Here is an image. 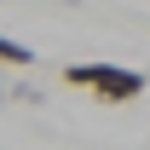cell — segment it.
Wrapping results in <instances>:
<instances>
[{"instance_id":"7a4b0ae2","label":"cell","mask_w":150,"mask_h":150,"mask_svg":"<svg viewBox=\"0 0 150 150\" xmlns=\"http://www.w3.org/2000/svg\"><path fill=\"white\" fill-rule=\"evenodd\" d=\"M0 64H12V69H35V46H23V40L0 35Z\"/></svg>"},{"instance_id":"6da1fadb","label":"cell","mask_w":150,"mask_h":150,"mask_svg":"<svg viewBox=\"0 0 150 150\" xmlns=\"http://www.w3.org/2000/svg\"><path fill=\"white\" fill-rule=\"evenodd\" d=\"M64 81L93 93V98H104V104H133L144 93V75L121 69V64H64Z\"/></svg>"},{"instance_id":"3957f363","label":"cell","mask_w":150,"mask_h":150,"mask_svg":"<svg viewBox=\"0 0 150 150\" xmlns=\"http://www.w3.org/2000/svg\"><path fill=\"white\" fill-rule=\"evenodd\" d=\"M0 98H6V87H0Z\"/></svg>"}]
</instances>
